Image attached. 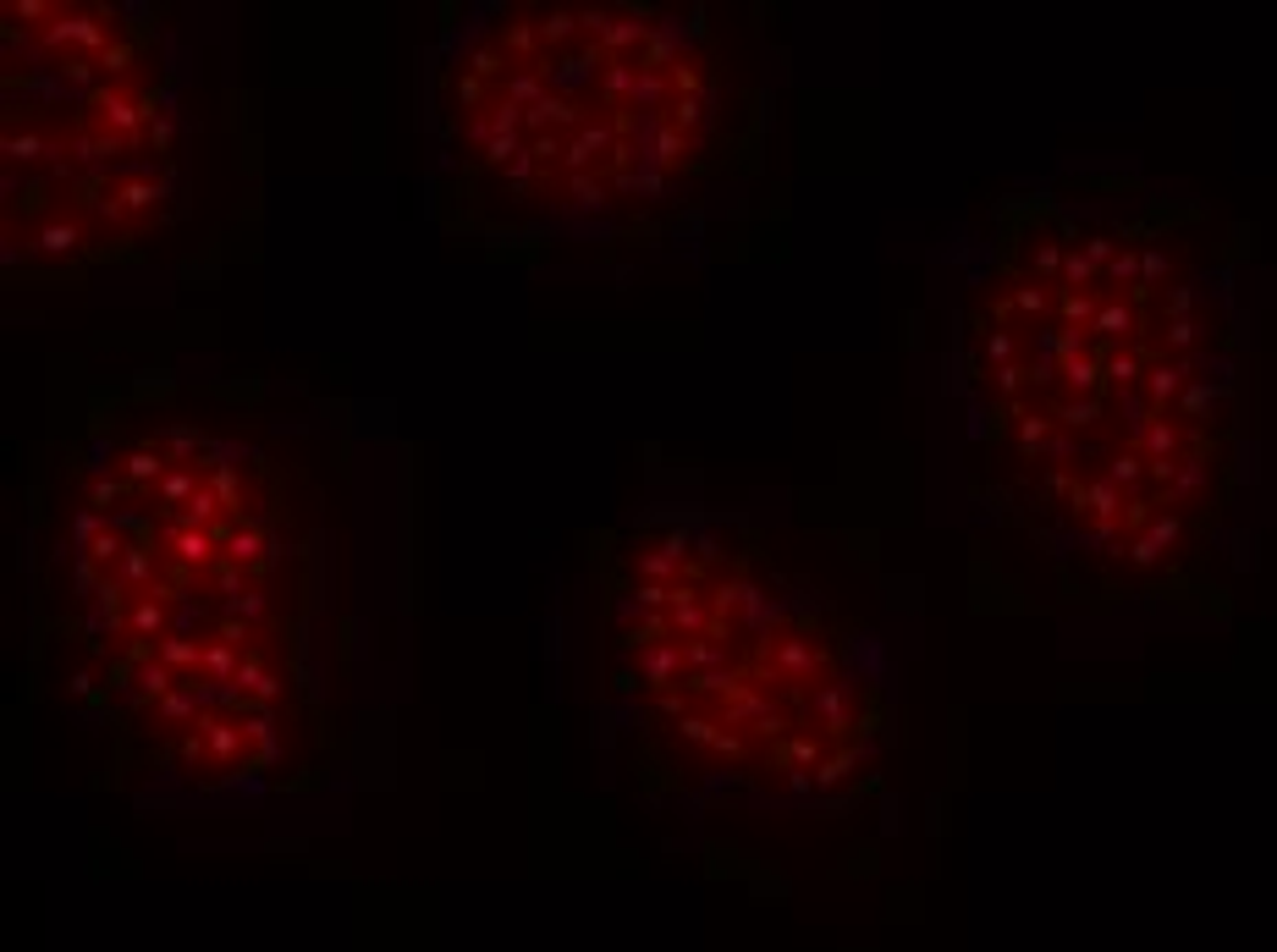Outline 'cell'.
Segmentation results:
<instances>
[{
    "label": "cell",
    "instance_id": "6da1fadb",
    "mask_svg": "<svg viewBox=\"0 0 1277 952\" xmlns=\"http://www.w3.org/2000/svg\"><path fill=\"white\" fill-rule=\"evenodd\" d=\"M72 496V644L95 655L111 722L160 732L193 782L281 754L309 705V512L253 441L172 418L83 468Z\"/></svg>",
    "mask_w": 1277,
    "mask_h": 952
},
{
    "label": "cell",
    "instance_id": "7a4b0ae2",
    "mask_svg": "<svg viewBox=\"0 0 1277 952\" xmlns=\"http://www.w3.org/2000/svg\"><path fill=\"white\" fill-rule=\"evenodd\" d=\"M749 122L694 12L513 7L430 72L447 199L485 237H655L749 154Z\"/></svg>",
    "mask_w": 1277,
    "mask_h": 952
},
{
    "label": "cell",
    "instance_id": "3957f363",
    "mask_svg": "<svg viewBox=\"0 0 1277 952\" xmlns=\"http://www.w3.org/2000/svg\"><path fill=\"white\" fill-rule=\"evenodd\" d=\"M606 677L689 776L815 782L860 727L848 634L760 546L672 524L606 578Z\"/></svg>",
    "mask_w": 1277,
    "mask_h": 952
},
{
    "label": "cell",
    "instance_id": "277c9868",
    "mask_svg": "<svg viewBox=\"0 0 1277 952\" xmlns=\"http://www.w3.org/2000/svg\"><path fill=\"white\" fill-rule=\"evenodd\" d=\"M7 7L23 34V105H7V221L23 210V248L50 259H111L183 199L177 89L154 23L105 7ZM12 237V242H17Z\"/></svg>",
    "mask_w": 1277,
    "mask_h": 952
}]
</instances>
